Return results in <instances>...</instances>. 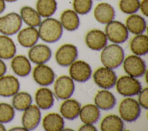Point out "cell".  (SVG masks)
Masks as SVG:
<instances>
[{
	"label": "cell",
	"mask_w": 148,
	"mask_h": 131,
	"mask_svg": "<svg viewBox=\"0 0 148 131\" xmlns=\"http://www.w3.org/2000/svg\"><path fill=\"white\" fill-rule=\"evenodd\" d=\"M38 27L39 39L46 43L57 42L63 33L64 29L60 20L51 17L45 18Z\"/></svg>",
	"instance_id": "1"
},
{
	"label": "cell",
	"mask_w": 148,
	"mask_h": 131,
	"mask_svg": "<svg viewBox=\"0 0 148 131\" xmlns=\"http://www.w3.org/2000/svg\"><path fill=\"white\" fill-rule=\"evenodd\" d=\"M100 59L103 66L111 69H116L124 61V50L119 44L112 43L106 45L102 50Z\"/></svg>",
	"instance_id": "2"
},
{
	"label": "cell",
	"mask_w": 148,
	"mask_h": 131,
	"mask_svg": "<svg viewBox=\"0 0 148 131\" xmlns=\"http://www.w3.org/2000/svg\"><path fill=\"white\" fill-rule=\"evenodd\" d=\"M104 32L108 40L119 44L124 43L129 36L125 24L114 20L106 24Z\"/></svg>",
	"instance_id": "3"
},
{
	"label": "cell",
	"mask_w": 148,
	"mask_h": 131,
	"mask_svg": "<svg viewBox=\"0 0 148 131\" xmlns=\"http://www.w3.org/2000/svg\"><path fill=\"white\" fill-rule=\"evenodd\" d=\"M119 113L123 121L128 122H134L139 117L141 107L138 100L131 97H127L120 102Z\"/></svg>",
	"instance_id": "4"
},
{
	"label": "cell",
	"mask_w": 148,
	"mask_h": 131,
	"mask_svg": "<svg viewBox=\"0 0 148 131\" xmlns=\"http://www.w3.org/2000/svg\"><path fill=\"white\" fill-rule=\"evenodd\" d=\"M116 87L117 92L124 97H132L138 95L142 85L137 78L129 75L123 76L117 80Z\"/></svg>",
	"instance_id": "5"
},
{
	"label": "cell",
	"mask_w": 148,
	"mask_h": 131,
	"mask_svg": "<svg viewBox=\"0 0 148 131\" xmlns=\"http://www.w3.org/2000/svg\"><path fill=\"white\" fill-rule=\"evenodd\" d=\"M123 69L127 75L138 78L143 76L146 71L145 61L136 55H130L124 59Z\"/></svg>",
	"instance_id": "6"
},
{
	"label": "cell",
	"mask_w": 148,
	"mask_h": 131,
	"mask_svg": "<svg viewBox=\"0 0 148 131\" xmlns=\"http://www.w3.org/2000/svg\"><path fill=\"white\" fill-rule=\"evenodd\" d=\"M23 21L19 14L9 13L0 17V33L10 36L17 33L21 28Z\"/></svg>",
	"instance_id": "7"
},
{
	"label": "cell",
	"mask_w": 148,
	"mask_h": 131,
	"mask_svg": "<svg viewBox=\"0 0 148 131\" xmlns=\"http://www.w3.org/2000/svg\"><path fill=\"white\" fill-rule=\"evenodd\" d=\"M93 79L99 87L108 89L115 86L117 77L113 69L103 66L99 68L94 72Z\"/></svg>",
	"instance_id": "8"
},
{
	"label": "cell",
	"mask_w": 148,
	"mask_h": 131,
	"mask_svg": "<svg viewBox=\"0 0 148 131\" xmlns=\"http://www.w3.org/2000/svg\"><path fill=\"white\" fill-rule=\"evenodd\" d=\"M78 56V50L76 46L66 43L62 44L57 50L55 54V60L61 66H70L75 61Z\"/></svg>",
	"instance_id": "9"
},
{
	"label": "cell",
	"mask_w": 148,
	"mask_h": 131,
	"mask_svg": "<svg viewBox=\"0 0 148 131\" xmlns=\"http://www.w3.org/2000/svg\"><path fill=\"white\" fill-rule=\"evenodd\" d=\"M75 91L74 81L71 77L63 75L58 77L54 84V94L59 99L70 98Z\"/></svg>",
	"instance_id": "10"
},
{
	"label": "cell",
	"mask_w": 148,
	"mask_h": 131,
	"mask_svg": "<svg viewBox=\"0 0 148 131\" xmlns=\"http://www.w3.org/2000/svg\"><path fill=\"white\" fill-rule=\"evenodd\" d=\"M71 78L76 82L84 83L88 81L92 74L90 65L82 60L74 61L69 69Z\"/></svg>",
	"instance_id": "11"
},
{
	"label": "cell",
	"mask_w": 148,
	"mask_h": 131,
	"mask_svg": "<svg viewBox=\"0 0 148 131\" xmlns=\"http://www.w3.org/2000/svg\"><path fill=\"white\" fill-rule=\"evenodd\" d=\"M41 120L40 109L35 104H31L23 111L21 117L23 126L28 130H34Z\"/></svg>",
	"instance_id": "12"
},
{
	"label": "cell",
	"mask_w": 148,
	"mask_h": 131,
	"mask_svg": "<svg viewBox=\"0 0 148 131\" xmlns=\"http://www.w3.org/2000/svg\"><path fill=\"white\" fill-rule=\"evenodd\" d=\"M32 76L34 81L42 87H46L51 84L54 81L56 77L53 70L45 63L37 65L34 68Z\"/></svg>",
	"instance_id": "13"
},
{
	"label": "cell",
	"mask_w": 148,
	"mask_h": 131,
	"mask_svg": "<svg viewBox=\"0 0 148 131\" xmlns=\"http://www.w3.org/2000/svg\"><path fill=\"white\" fill-rule=\"evenodd\" d=\"M108 40L105 32L98 29L89 31L85 36L86 44L94 51L102 50L107 45Z\"/></svg>",
	"instance_id": "14"
},
{
	"label": "cell",
	"mask_w": 148,
	"mask_h": 131,
	"mask_svg": "<svg viewBox=\"0 0 148 131\" xmlns=\"http://www.w3.org/2000/svg\"><path fill=\"white\" fill-rule=\"evenodd\" d=\"M51 48L46 44H38L30 47L28 51V59L32 63L39 65L48 62L51 57Z\"/></svg>",
	"instance_id": "15"
},
{
	"label": "cell",
	"mask_w": 148,
	"mask_h": 131,
	"mask_svg": "<svg viewBox=\"0 0 148 131\" xmlns=\"http://www.w3.org/2000/svg\"><path fill=\"white\" fill-rule=\"evenodd\" d=\"M20 82L13 75H3L0 77V96L11 97L19 91Z\"/></svg>",
	"instance_id": "16"
},
{
	"label": "cell",
	"mask_w": 148,
	"mask_h": 131,
	"mask_svg": "<svg viewBox=\"0 0 148 131\" xmlns=\"http://www.w3.org/2000/svg\"><path fill=\"white\" fill-rule=\"evenodd\" d=\"M94 17L95 20L102 24H106L113 20L116 12L112 5L107 2H101L94 9Z\"/></svg>",
	"instance_id": "17"
},
{
	"label": "cell",
	"mask_w": 148,
	"mask_h": 131,
	"mask_svg": "<svg viewBox=\"0 0 148 131\" xmlns=\"http://www.w3.org/2000/svg\"><path fill=\"white\" fill-rule=\"evenodd\" d=\"M17 41L23 47L30 48L36 44L39 36L36 27H29L20 29L17 32Z\"/></svg>",
	"instance_id": "18"
},
{
	"label": "cell",
	"mask_w": 148,
	"mask_h": 131,
	"mask_svg": "<svg viewBox=\"0 0 148 131\" xmlns=\"http://www.w3.org/2000/svg\"><path fill=\"white\" fill-rule=\"evenodd\" d=\"M13 72L18 76H27L31 71V65L29 59L23 55H14L10 63Z\"/></svg>",
	"instance_id": "19"
},
{
	"label": "cell",
	"mask_w": 148,
	"mask_h": 131,
	"mask_svg": "<svg viewBox=\"0 0 148 131\" xmlns=\"http://www.w3.org/2000/svg\"><path fill=\"white\" fill-rule=\"evenodd\" d=\"M80 103L73 99H66L62 103L60 108L61 116L68 120H73L79 115Z\"/></svg>",
	"instance_id": "20"
},
{
	"label": "cell",
	"mask_w": 148,
	"mask_h": 131,
	"mask_svg": "<svg viewBox=\"0 0 148 131\" xmlns=\"http://www.w3.org/2000/svg\"><path fill=\"white\" fill-rule=\"evenodd\" d=\"M94 103L99 110H109L115 106L116 99L111 92L103 89L97 93L94 98Z\"/></svg>",
	"instance_id": "21"
},
{
	"label": "cell",
	"mask_w": 148,
	"mask_h": 131,
	"mask_svg": "<svg viewBox=\"0 0 148 131\" xmlns=\"http://www.w3.org/2000/svg\"><path fill=\"white\" fill-rule=\"evenodd\" d=\"M36 106L40 110H48L54 104V94L51 89L46 87H41L38 89L35 95Z\"/></svg>",
	"instance_id": "22"
},
{
	"label": "cell",
	"mask_w": 148,
	"mask_h": 131,
	"mask_svg": "<svg viewBox=\"0 0 148 131\" xmlns=\"http://www.w3.org/2000/svg\"><path fill=\"white\" fill-rule=\"evenodd\" d=\"M125 25L128 32L135 35L143 33L147 27L145 18L136 13L129 15L125 20Z\"/></svg>",
	"instance_id": "23"
},
{
	"label": "cell",
	"mask_w": 148,
	"mask_h": 131,
	"mask_svg": "<svg viewBox=\"0 0 148 131\" xmlns=\"http://www.w3.org/2000/svg\"><path fill=\"white\" fill-rule=\"evenodd\" d=\"M60 21L63 28L68 31H74L80 25L79 14L73 9H66L63 11L60 16Z\"/></svg>",
	"instance_id": "24"
},
{
	"label": "cell",
	"mask_w": 148,
	"mask_h": 131,
	"mask_svg": "<svg viewBox=\"0 0 148 131\" xmlns=\"http://www.w3.org/2000/svg\"><path fill=\"white\" fill-rule=\"evenodd\" d=\"M64 120L61 115L50 113L47 114L42 120V126L46 131H60L64 128Z\"/></svg>",
	"instance_id": "25"
},
{
	"label": "cell",
	"mask_w": 148,
	"mask_h": 131,
	"mask_svg": "<svg viewBox=\"0 0 148 131\" xmlns=\"http://www.w3.org/2000/svg\"><path fill=\"white\" fill-rule=\"evenodd\" d=\"M79 116L83 123L94 124L100 118V110L95 104H87L81 107Z\"/></svg>",
	"instance_id": "26"
},
{
	"label": "cell",
	"mask_w": 148,
	"mask_h": 131,
	"mask_svg": "<svg viewBox=\"0 0 148 131\" xmlns=\"http://www.w3.org/2000/svg\"><path fill=\"white\" fill-rule=\"evenodd\" d=\"M130 47L134 54L142 56L148 53V37L144 33L135 35L130 41Z\"/></svg>",
	"instance_id": "27"
},
{
	"label": "cell",
	"mask_w": 148,
	"mask_h": 131,
	"mask_svg": "<svg viewBox=\"0 0 148 131\" xmlns=\"http://www.w3.org/2000/svg\"><path fill=\"white\" fill-rule=\"evenodd\" d=\"M20 16L23 22L29 27L36 28L42 21V17L37 10L29 6H24L21 8Z\"/></svg>",
	"instance_id": "28"
},
{
	"label": "cell",
	"mask_w": 148,
	"mask_h": 131,
	"mask_svg": "<svg viewBox=\"0 0 148 131\" xmlns=\"http://www.w3.org/2000/svg\"><path fill=\"white\" fill-rule=\"evenodd\" d=\"M16 53V46L12 39L8 35H0V58L12 59Z\"/></svg>",
	"instance_id": "29"
},
{
	"label": "cell",
	"mask_w": 148,
	"mask_h": 131,
	"mask_svg": "<svg viewBox=\"0 0 148 131\" xmlns=\"http://www.w3.org/2000/svg\"><path fill=\"white\" fill-rule=\"evenodd\" d=\"M124 128L123 120L120 117L115 114L106 116L100 124V128L102 131H121Z\"/></svg>",
	"instance_id": "30"
},
{
	"label": "cell",
	"mask_w": 148,
	"mask_h": 131,
	"mask_svg": "<svg viewBox=\"0 0 148 131\" xmlns=\"http://www.w3.org/2000/svg\"><path fill=\"white\" fill-rule=\"evenodd\" d=\"M57 9L56 0H37L36 10L43 18L51 17Z\"/></svg>",
	"instance_id": "31"
},
{
	"label": "cell",
	"mask_w": 148,
	"mask_h": 131,
	"mask_svg": "<svg viewBox=\"0 0 148 131\" xmlns=\"http://www.w3.org/2000/svg\"><path fill=\"white\" fill-rule=\"evenodd\" d=\"M32 98L31 95L24 91L18 92L13 96L12 106L17 111H23L32 104Z\"/></svg>",
	"instance_id": "32"
},
{
	"label": "cell",
	"mask_w": 148,
	"mask_h": 131,
	"mask_svg": "<svg viewBox=\"0 0 148 131\" xmlns=\"http://www.w3.org/2000/svg\"><path fill=\"white\" fill-rule=\"evenodd\" d=\"M139 4L140 0H120L119 7L123 13L130 15L139 10Z\"/></svg>",
	"instance_id": "33"
},
{
	"label": "cell",
	"mask_w": 148,
	"mask_h": 131,
	"mask_svg": "<svg viewBox=\"0 0 148 131\" xmlns=\"http://www.w3.org/2000/svg\"><path fill=\"white\" fill-rule=\"evenodd\" d=\"M15 111L12 105L7 103H0V122L5 123L10 122L14 117Z\"/></svg>",
	"instance_id": "34"
},
{
	"label": "cell",
	"mask_w": 148,
	"mask_h": 131,
	"mask_svg": "<svg viewBox=\"0 0 148 131\" xmlns=\"http://www.w3.org/2000/svg\"><path fill=\"white\" fill-rule=\"evenodd\" d=\"M92 3V0H73V10L79 15H85L91 11Z\"/></svg>",
	"instance_id": "35"
},
{
	"label": "cell",
	"mask_w": 148,
	"mask_h": 131,
	"mask_svg": "<svg viewBox=\"0 0 148 131\" xmlns=\"http://www.w3.org/2000/svg\"><path fill=\"white\" fill-rule=\"evenodd\" d=\"M139 105L142 108L147 110L148 108V88L146 87L142 89L138 93V100Z\"/></svg>",
	"instance_id": "36"
},
{
	"label": "cell",
	"mask_w": 148,
	"mask_h": 131,
	"mask_svg": "<svg viewBox=\"0 0 148 131\" xmlns=\"http://www.w3.org/2000/svg\"><path fill=\"white\" fill-rule=\"evenodd\" d=\"M142 14L147 17L148 16V0L140 1L139 9Z\"/></svg>",
	"instance_id": "37"
},
{
	"label": "cell",
	"mask_w": 148,
	"mask_h": 131,
	"mask_svg": "<svg viewBox=\"0 0 148 131\" xmlns=\"http://www.w3.org/2000/svg\"><path fill=\"white\" fill-rule=\"evenodd\" d=\"M79 130H80V131H97V129L95 128V126H94L93 124L84 123L83 125H82L79 128Z\"/></svg>",
	"instance_id": "38"
},
{
	"label": "cell",
	"mask_w": 148,
	"mask_h": 131,
	"mask_svg": "<svg viewBox=\"0 0 148 131\" xmlns=\"http://www.w3.org/2000/svg\"><path fill=\"white\" fill-rule=\"evenodd\" d=\"M7 70V67L3 61L0 58V77L5 74Z\"/></svg>",
	"instance_id": "39"
},
{
	"label": "cell",
	"mask_w": 148,
	"mask_h": 131,
	"mask_svg": "<svg viewBox=\"0 0 148 131\" xmlns=\"http://www.w3.org/2000/svg\"><path fill=\"white\" fill-rule=\"evenodd\" d=\"M5 2L3 0H0V14L3 12L5 9Z\"/></svg>",
	"instance_id": "40"
},
{
	"label": "cell",
	"mask_w": 148,
	"mask_h": 131,
	"mask_svg": "<svg viewBox=\"0 0 148 131\" xmlns=\"http://www.w3.org/2000/svg\"><path fill=\"white\" fill-rule=\"evenodd\" d=\"M10 130H23V131H27V130L23 126H22V127H18V126L14 127V128H12V129H10Z\"/></svg>",
	"instance_id": "41"
},
{
	"label": "cell",
	"mask_w": 148,
	"mask_h": 131,
	"mask_svg": "<svg viewBox=\"0 0 148 131\" xmlns=\"http://www.w3.org/2000/svg\"><path fill=\"white\" fill-rule=\"evenodd\" d=\"M5 130H6L5 126L2 123L0 122V131H5Z\"/></svg>",
	"instance_id": "42"
},
{
	"label": "cell",
	"mask_w": 148,
	"mask_h": 131,
	"mask_svg": "<svg viewBox=\"0 0 148 131\" xmlns=\"http://www.w3.org/2000/svg\"><path fill=\"white\" fill-rule=\"evenodd\" d=\"M5 2H15L17 0H3Z\"/></svg>",
	"instance_id": "43"
},
{
	"label": "cell",
	"mask_w": 148,
	"mask_h": 131,
	"mask_svg": "<svg viewBox=\"0 0 148 131\" xmlns=\"http://www.w3.org/2000/svg\"><path fill=\"white\" fill-rule=\"evenodd\" d=\"M97 1H99V0H97Z\"/></svg>",
	"instance_id": "44"
}]
</instances>
